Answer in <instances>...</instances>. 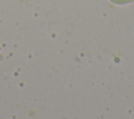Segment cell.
Masks as SVG:
<instances>
[{"mask_svg": "<svg viewBox=\"0 0 134 119\" xmlns=\"http://www.w3.org/2000/svg\"><path fill=\"white\" fill-rule=\"evenodd\" d=\"M112 2L114 3H117V4H125V3H130V2H133L134 0H111Z\"/></svg>", "mask_w": 134, "mask_h": 119, "instance_id": "obj_1", "label": "cell"}]
</instances>
